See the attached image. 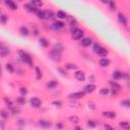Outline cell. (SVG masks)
<instances>
[{"label": "cell", "instance_id": "19", "mask_svg": "<svg viewBox=\"0 0 130 130\" xmlns=\"http://www.w3.org/2000/svg\"><path fill=\"white\" fill-rule=\"evenodd\" d=\"M56 16H57L58 19L62 20V19H66L68 15H67V13H66L65 11H63V10H58L57 13H56Z\"/></svg>", "mask_w": 130, "mask_h": 130}, {"label": "cell", "instance_id": "31", "mask_svg": "<svg viewBox=\"0 0 130 130\" xmlns=\"http://www.w3.org/2000/svg\"><path fill=\"white\" fill-rule=\"evenodd\" d=\"M8 21V16L6 14H0V23L6 24Z\"/></svg>", "mask_w": 130, "mask_h": 130}, {"label": "cell", "instance_id": "22", "mask_svg": "<svg viewBox=\"0 0 130 130\" xmlns=\"http://www.w3.org/2000/svg\"><path fill=\"white\" fill-rule=\"evenodd\" d=\"M19 32H20V35L23 36V37H27V36L29 35L28 28H27L26 26H24V25H22V26L19 27Z\"/></svg>", "mask_w": 130, "mask_h": 130}, {"label": "cell", "instance_id": "14", "mask_svg": "<svg viewBox=\"0 0 130 130\" xmlns=\"http://www.w3.org/2000/svg\"><path fill=\"white\" fill-rule=\"evenodd\" d=\"M102 115L105 117V118H108V119H115L116 118V113L113 112V111H105L102 113Z\"/></svg>", "mask_w": 130, "mask_h": 130}, {"label": "cell", "instance_id": "56", "mask_svg": "<svg viewBox=\"0 0 130 130\" xmlns=\"http://www.w3.org/2000/svg\"><path fill=\"white\" fill-rule=\"evenodd\" d=\"M1 46H2V45H1V44H0V47H1Z\"/></svg>", "mask_w": 130, "mask_h": 130}, {"label": "cell", "instance_id": "24", "mask_svg": "<svg viewBox=\"0 0 130 130\" xmlns=\"http://www.w3.org/2000/svg\"><path fill=\"white\" fill-rule=\"evenodd\" d=\"M57 85H58V81L57 80H50L48 83H47V88L48 89H53V88H55V87H57Z\"/></svg>", "mask_w": 130, "mask_h": 130}, {"label": "cell", "instance_id": "36", "mask_svg": "<svg viewBox=\"0 0 130 130\" xmlns=\"http://www.w3.org/2000/svg\"><path fill=\"white\" fill-rule=\"evenodd\" d=\"M119 126H120L121 128H123V129H129V128H130V125H129V123H128L127 121L120 122V123H119Z\"/></svg>", "mask_w": 130, "mask_h": 130}, {"label": "cell", "instance_id": "43", "mask_svg": "<svg viewBox=\"0 0 130 130\" xmlns=\"http://www.w3.org/2000/svg\"><path fill=\"white\" fill-rule=\"evenodd\" d=\"M19 92H20V94L21 95H26L27 94V88L26 87H20L19 88Z\"/></svg>", "mask_w": 130, "mask_h": 130}, {"label": "cell", "instance_id": "38", "mask_svg": "<svg viewBox=\"0 0 130 130\" xmlns=\"http://www.w3.org/2000/svg\"><path fill=\"white\" fill-rule=\"evenodd\" d=\"M8 112L6 111V110H0V117L2 118V119H7L8 118Z\"/></svg>", "mask_w": 130, "mask_h": 130}, {"label": "cell", "instance_id": "16", "mask_svg": "<svg viewBox=\"0 0 130 130\" xmlns=\"http://www.w3.org/2000/svg\"><path fill=\"white\" fill-rule=\"evenodd\" d=\"M92 43V40L91 38H82L81 41H80V44L82 47H89Z\"/></svg>", "mask_w": 130, "mask_h": 130}, {"label": "cell", "instance_id": "39", "mask_svg": "<svg viewBox=\"0 0 130 130\" xmlns=\"http://www.w3.org/2000/svg\"><path fill=\"white\" fill-rule=\"evenodd\" d=\"M109 92H110V89L107 88V87H102V88L100 89V93H101L102 95H108Z\"/></svg>", "mask_w": 130, "mask_h": 130}, {"label": "cell", "instance_id": "4", "mask_svg": "<svg viewBox=\"0 0 130 130\" xmlns=\"http://www.w3.org/2000/svg\"><path fill=\"white\" fill-rule=\"evenodd\" d=\"M84 95H85V92L83 90H81V91H75V92L69 93L68 98H69V100H79V99L84 98Z\"/></svg>", "mask_w": 130, "mask_h": 130}, {"label": "cell", "instance_id": "15", "mask_svg": "<svg viewBox=\"0 0 130 130\" xmlns=\"http://www.w3.org/2000/svg\"><path fill=\"white\" fill-rule=\"evenodd\" d=\"M54 18V12L51 9L44 10V19H52Z\"/></svg>", "mask_w": 130, "mask_h": 130}, {"label": "cell", "instance_id": "45", "mask_svg": "<svg viewBox=\"0 0 130 130\" xmlns=\"http://www.w3.org/2000/svg\"><path fill=\"white\" fill-rule=\"evenodd\" d=\"M37 16H38V18L39 19H44V10H42V11H37Z\"/></svg>", "mask_w": 130, "mask_h": 130}, {"label": "cell", "instance_id": "51", "mask_svg": "<svg viewBox=\"0 0 130 130\" xmlns=\"http://www.w3.org/2000/svg\"><path fill=\"white\" fill-rule=\"evenodd\" d=\"M104 127H105V128H108V129H111V130H113V129H114L112 126H110V125H108V124H105V125H104Z\"/></svg>", "mask_w": 130, "mask_h": 130}, {"label": "cell", "instance_id": "26", "mask_svg": "<svg viewBox=\"0 0 130 130\" xmlns=\"http://www.w3.org/2000/svg\"><path fill=\"white\" fill-rule=\"evenodd\" d=\"M53 50H55V51H57V52H59V53H62L63 50H64V47H63L62 44H60V43H56V44L53 46Z\"/></svg>", "mask_w": 130, "mask_h": 130}, {"label": "cell", "instance_id": "49", "mask_svg": "<svg viewBox=\"0 0 130 130\" xmlns=\"http://www.w3.org/2000/svg\"><path fill=\"white\" fill-rule=\"evenodd\" d=\"M18 125H20V126H23V125H25V121L24 120H18V123H17Z\"/></svg>", "mask_w": 130, "mask_h": 130}, {"label": "cell", "instance_id": "52", "mask_svg": "<svg viewBox=\"0 0 130 130\" xmlns=\"http://www.w3.org/2000/svg\"><path fill=\"white\" fill-rule=\"evenodd\" d=\"M3 122H4V121H0V127H1L2 129L4 128V123H3Z\"/></svg>", "mask_w": 130, "mask_h": 130}, {"label": "cell", "instance_id": "7", "mask_svg": "<svg viewBox=\"0 0 130 130\" xmlns=\"http://www.w3.org/2000/svg\"><path fill=\"white\" fill-rule=\"evenodd\" d=\"M118 21H119L120 24H122V25H124V26H126V25L128 24L127 17H126V15H125L124 13H122V12L118 13Z\"/></svg>", "mask_w": 130, "mask_h": 130}, {"label": "cell", "instance_id": "50", "mask_svg": "<svg viewBox=\"0 0 130 130\" xmlns=\"http://www.w3.org/2000/svg\"><path fill=\"white\" fill-rule=\"evenodd\" d=\"M63 126H64V125H63L62 123H60V122L56 124V127H57V128H59V129H61V128H63Z\"/></svg>", "mask_w": 130, "mask_h": 130}, {"label": "cell", "instance_id": "48", "mask_svg": "<svg viewBox=\"0 0 130 130\" xmlns=\"http://www.w3.org/2000/svg\"><path fill=\"white\" fill-rule=\"evenodd\" d=\"M87 107H88V109H90V110H94V109H95L94 104H93L92 102H88V103H87Z\"/></svg>", "mask_w": 130, "mask_h": 130}, {"label": "cell", "instance_id": "21", "mask_svg": "<svg viewBox=\"0 0 130 130\" xmlns=\"http://www.w3.org/2000/svg\"><path fill=\"white\" fill-rule=\"evenodd\" d=\"M112 76H113V78H114L115 80H119V79L122 78V76H123V72L120 71V70H115V71L113 72Z\"/></svg>", "mask_w": 130, "mask_h": 130}, {"label": "cell", "instance_id": "17", "mask_svg": "<svg viewBox=\"0 0 130 130\" xmlns=\"http://www.w3.org/2000/svg\"><path fill=\"white\" fill-rule=\"evenodd\" d=\"M23 8H25V10H27L28 12H32V13H37L38 11V8L32 6L30 3H27V4H24L23 5Z\"/></svg>", "mask_w": 130, "mask_h": 130}, {"label": "cell", "instance_id": "32", "mask_svg": "<svg viewBox=\"0 0 130 130\" xmlns=\"http://www.w3.org/2000/svg\"><path fill=\"white\" fill-rule=\"evenodd\" d=\"M120 105L125 107V108H130V101L128 99H125V100H122L120 102Z\"/></svg>", "mask_w": 130, "mask_h": 130}, {"label": "cell", "instance_id": "54", "mask_svg": "<svg viewBox=\"0 0 130 130\" xmlns=\"http://www.w3.org/2000/svg\"><path fill=\"white\" fill-rule=\"evenodd\" d=\"M75 129H81V127H79V126H76V127H75Z\"/></svg>", "mask_w": 130, "mask_h": 130}, {"label": "cell", "instance_id": "3", "mask_svg": "<svg viewBox=\"0 0 130 130\" xmlns=\"http://www.w3.org/2000/svg\"><path fill=\"white\" fill-rule=\"evenodd\" d=\"M49 58H50L51 60L55 61V62H60V61L62 60L61 53H59V52H57V51H55V50H53V49L49 52Z\"/></svg>", "mask_w": 130, "mask_h": 130}, {"label": "cell", "instance_id": "2", "mask_svg": "<svg viewBox=\"0 0 130 130\" xmlns=\"http://www.w3.org/2000/svg\"><path fill=\"white\" fill-rule=\"evenodd\" d=\"M83 34H84L83 29H81V28H74V29L71 30V38H72L73 40L77 41V40L82 39Z\"/></svg>", "mask_w": 130, "mask_h": 130}, {"label": "cell", "instance_id": "5", "mask_svg": "<svg viewBox=\"0 0 130 130\" xmlns=\"http://www.w3.org/2000/svg\"><path fill=\"white\" fill-rule=\"evenodd\" d=\"M29 104H30V107L32 108H40L42 105V101L38 96H34V98H30Z\"/></svg>", "mask_w": 130, "mask_h": 130}, {"label": "cell", "instance_id": "11", "mask_svg": "<svg viewBox=\"0 0 130 130\" xmlns=\"http://www.w3.org/2000/svg\"><path fill=\"white\" fill-rule=\"evenodd\" d=\"M74 77H75V79L78 80V81H84V79H85V74H84V72H83L82 70H77V71H75V73H74Z\"/></svg>", "mask_w": 130, "mask_h": 130}, {"label": "cell", "instance_id": "42", "mask_svg": "<svg viewBox=\"0 0 130 130\" xmlns=\"http://www.w3.org/2000/svg\"><path fill=\"white\" fill-rule=\"evenodd\" d=\"M109 5H110V8L112 9V10H115L116 9V3H115V1L114 0H109Z\"/></svg>", "mask_w": 130, "mask_h": 130}, {"label": "cell", "instance_id": "30", "mask_svg": "<svg viewBox=\"0 0 130 130\" xmlns=\"http://www.w3.org/2000/svg\"><path fill=\"white\" fill-rule=\"evenodd\" d=\"M10 109V112H11V114H13V115H17V114H19L20 113V109L17 107V106H12L11 108H9Z\"/></svg>", "mask_w": 130, "mask_h": 130}, {"label": "cell", "instance_id": "35", "mask_svg": "<svg viewBox=\"0 0 130 130\" xmlns=\"http://www.w3.org/2000/svg\"><path fill=\"white\" fill-rule=\"evenodd\" d=\"M3 100H4V102H5V104L7 105V107H8V108H11V107L14 105V104L12 103V101H11L9 98H7V96H4V98H3Z\"/></svg>", "mask_w": 130, "mask_h": 130}, {"label": "cell", "instance_id": "1", "mask_svg": "<svg viewBox=\"0 0 130 130\" xmlns=\"http://www.w3.org/2000/svg\"><path fill=\"white\" fill-rule=\"evenodd\" d=\"M17 54H18V57H19V59L23 62V63H25V64H27L29 67H32L34 66V61H32V58H31V56L27 53V52H25L24 50H19L18 52H17Z\"/></svg>", "mask_w": 130, "mask_h": 130}, {"label": "cell", "instance_id": "25", "mask_svg": "<svg viewBox=\"0 0 130 130\" xmlns=\"http://www.w3.org/2000/svg\"><path fill=\"white\" fill-rule=\"evenodd\" d=\"M39 43H40V45H41L43 48H48V47H49V41H48L46 38H40Z\"/></svg>", "mask_w": 130, "mask_h": 130}, {"label": "cell", "instance_id": "44", "mask_svg": "<svg viewBox=\"0 0 130 130\" xmlns=\"http://www.w3.org/2000/svg\"><path fill=\"white\" fill-rule=\"evenodd\" d=\"M57 71H59V72H60V74H61L62 76H67L66 71L64 70V68H62V67H58V68H57Z\"/></svg>", "mask_w": 130, "mask_h": 130}, {"label": "cell", "instance_id": "12", "mask_svg": "<svg viewBox=\"0 0 130 130\" xmlns=\"http://www.w3.org/2000/svg\"><path fill=\"white\" fill-rule=\"evenodd\" d=\"M4 3H5V5H6L8 8H10L11 10H17V8H18L17 4H16L13 0H4Z\"/></svg>", "mask_w": 130, "mask_h": 130}, {"label": "cell", "instance_id": "33", "mask_svg": "<svg viewBox=\"0 0 130 130\" xmlns=\"http://www.w3.org/2000/svg\"><path fill=\"white\" fill-rule=\"evenodd\" d=\"M35 70H36V78L37 79H41L42 78V70L40 69V67H35Z\"/></svg>", "mask_w": 130, "mask_h": 130}, {"label": "cell", "instance_id": "46", "mask_svg": "<svg viewBox=\"0 0 130 130\" xmlns=\"http://www.w3.org/2000/svg\"><path fill=\"white\" fill-rule=\"evenodd\" d=\"M52 105H53V106H55V107H57V108H61L62 103H61V102H59V101H54V102L52 103Z\"/></svg>", "mask_w": 130, "mask_h": 130}, {"label": "cell", "instance_id": "34", "mask_svg": "<svg viewBox=\"0 0 130 130\" xmlns=\"http://www.w3.org/2000/svg\"><path fill=\"white\" fill-rule=\"evenodd\" d=\"M68 120H69V122L74 123V124H76V123H78V122H79V118H78L77 116H75V115L70 116V117L68 118Z\"/></svg>", "mask_w": 130, "mask_h": 130}, {"label": "cell", "instance_id": "13", "mask_svg": "<svg viewBox=\"0 0 130 130\" xmlns=\"http://www.w3.org/2000/svg\"><path fill=\"white\" fill-rule=\"evenodd\" d=\"M110 64H111V61H110V59H108L107 57H103V58L100 59V61H99V65H100L101 67H108Z\"/></svg>", "mask_w": 130, "mask_h": 130}, {"label": "cell", "instance_id": "9", "mask_svg": "<svg viewBox=\"0 0 130 130\" xmlns=\"http://www.w3.org/2000/svg\"><path fill=\"white\" fill-rule=\"evenodd\" d=\"M38 124H39L40 127L45 128V129H48V128H51V127H52V123H51L50 121H48V120H43V119H41V120L38 121Z\"/></svg>", "mask_w": 130, "mask_h": 130}, {"label": "cell", "instance_id": "37", "mask_svg": "<svg viewBox=\"0 0 130 130\" xmlns=\"http://www.w3.org/2000/svg\"><path fill=\"white\" fill-rule=\"evenodd\" d=\"M5 68H6V70H7L9 73H13V72H14V67H13V65L10 64V63H7V64L5 65Z\"/></svg>", "mask_w": 130, "mask_h": 130}, {"label": "cell", "instance_id": "41", "mask_svg": "<svg viewBox=\"0 0 130 130\" xmlns=\"http://www.w3.org/2000/svg\"><path fill=\"white\" fill-rule=\"evenodd\" d=\"M87 126L89 127V128H94V127H96V122L95 121H93V120H87Z\"/></svg>", "mask_w": 130, "mask_h": 130}, {"label": "cell", "instance_id": "55", "mask_svg": "<svg viewBox=\"0 0 130 130\" xmlns=\"http://www.w3.org/2000/svg\"><path fill=\"white\" fill-rule=\"evenodd\" d=\"M0 76H1V64H0Z\"/></svg>", "mask_w": 130, "mask_h": 130}, {"label": "cell", "instance_id": "6", "mask_svg": "<svg viewBox=\"0 0 130 130\" xmlns=\"http://www.w3.org/2000/svg\"><path fill=\"white\" fill-rule=\"evenodd\" d=\"M52 27L55 29V30H61L65 27V23L61 20H56L52 23Z\"/></svg>", "mask_w": 130, "mask_h": 130}, {"label": "cell", "instance_id": "28", "mask_svg": "<svg viewBox=\"0 0 130 130\" xmlns=\"http://www.w3.org/2000/svg\"><path fill=\"white\" fill-rule=\"evenodd\" d=\"M64 68H66L68 70H75V69H77V65L74 63H65Z\"/></svg>", "mask_w": 130, "mask_h": 130}, {"label": "cell", "instance_id": "47", "mask_svg": "<svg viewBox=\"0 0 130 130\" xmlns=\"http://www.w3.org/2000/svg\"><path fill=\"white\" fill-rule=\"evenodd\" d=\"M101 47H102V46H101L100 44H94V45H93V52H94V53H96V52L100 50V48H101Z\"/></svg>", "mask_w": 130, "mask_h": 130}, {"label": "cell", "instance_id": "20", "mask_svg": "<svg viewBox=\"0 0 130 130\" xmlns=\"http://www.w3.org/2000/svg\"><path fill=\"white\" fill-rule=\"evenodd\" d=\"M10 53V50L8 49V48H6V47H0V56L2 57V58H4V57H6L8 54Z\"/></svg>", "mask_w": 130, "mask_h": 130}, {"label": "cell", "instance_id": "57", "mask_svg": "<svg viewBox=\"0 0 130 130\" xmlns=\"http://www.w3.org/2000/svg\"><path fill=\"white\" fill-rule=\"evenodd\" d=\"M0 2H1V0H0Z\"/></svg>", "mask_w": 130, "mask_h": 130}, {"label": "cell", "instance_id": "27", "mask_svg": "<svg viewBox=\"0 0 130 130\" xmlns=\"http://www.w3.org/2000/svg\"><path fill=\"white\" fill-rule=\"evenodd\" d=\"M30 4L37 8H40L43 6V1L42 0H30Z\"/></svg>", "mask_w": 130, "mask_h": 130}, {"label": "cell", "instance_id": "10", "mask_svg": "<svg viewBox=\"0 0 130 130\" xmlns=\"http://www.w3.org/2000/svg\"><path fill=\"white\" fill-rule=\"evenodd\" d=\"M67 19H68V24L70 26V29H74L76 28V25H77V20L75 17L73 16H67Z\"/></svg>", "mask_w": 130, "mask_h": 130}, {"label": "cell", "instance_id": "18", "mask_svg": "<svg viewBox=\"0 0 130 130\" xmlns=\"http://www.w3.org/2000/svg\"><path fill=\"white\" fill-rule=\"evenodd\" d=\"M110 84H111V86H112V89H114L115 91H117V92H119V91H121V85L118 83V82H116V81H113V80H110Z\"/></svg>", "mask_w": 130, "mask_h": 130}, {"label": "cell", "instance_id": "53", "mask_svg": "<svg viewBox=\"0 0 130 130\" xmlns=\"http://www.w3.org/2000/svg\"><path fill=\"white\" fill-rule=\"evenodd\" d=\"M102 3H104V4H107L108 2H109V0H100Z\"/></svg>", "mask_w": 130, "mask_h": 130}, {"label": "cell", "instance_id": "8", "mask_svg": "<svg viewBox=\"0 0 130 130\" xmlns=\"http://www.w3.org/2000/svg\"><path fill=\"white\" fill-rule=\"evenodd\" d=\"M95 88H96V86H95L93 83H88V84L84 85V87H83L82 90H83L85 93H92V92L95 90Z\"/></svg>", "mask_w": 130, "mask_h": 130}, {"label": "cell", "instance_id": "23", "mask_svg": "<svg viewBox=\"0 0 130 130\" xmlns=\"http://www.w3.org/2000/svg\"><path fill=\"white\" fill-rule=\"evenodd\" d=\"M95 54H98V55L101 56V57H106V56L108 55V50H107L105 47H101L100 50H99Z\"/></svg>", "mask_w": 130, "mask_h": 130}, {"label": "cell", "instance_id": "40", "mask_svg": "<svg viewBox=\"0 0 130 130\" xmlns=\"http://www.w3.org/2000/svg\"><path fill=\"white\" fill-rule=\"evenodd\" d=\"M69 106L71 107V108H76V109H78V108H80V104L79 103H76V102H74V100H73V102L72 101H70L69 102Z\"/></svg>", "mask_w": 130, "mask_h": 130}, {"label": "cell", "instance_id": "29", "mask_svg": "<svg viewBox=\"0 0 130 130\" xmlns=\"http://www.w3.org/2000/svg\"><path fill=\"white\" fill-rule=\"evenodd\" d=\"M15 103L17 104V105H24L25 104V98H24V95H20V96H17L16 99H15Z\"/></svg>", "mask_w": 130, "mask_h": 130}]
</instances>
